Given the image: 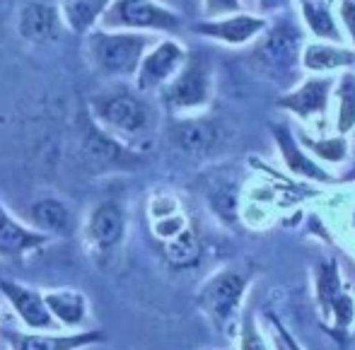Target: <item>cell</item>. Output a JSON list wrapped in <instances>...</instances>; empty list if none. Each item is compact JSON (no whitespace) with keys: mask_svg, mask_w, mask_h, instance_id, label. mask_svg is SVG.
Segmentation results:
<instances>
[{"mask_svg":"<svg viewBox=\"0 0 355 350\" xmlns=\"http://www.w3.org/2000/svg\"><path fill=\"white\" fill-rule=\"evenodd\" d=\"M89 119L104 133L128 145L131 140L145 136L153 123V112L141 94L119 85V87L102 89L89 99Z\"/></svg>","mask_w":355,"mask_h":350,"instance_id":"cell-1","label":"cell"},{"mask_svg":"<svg viewBox=\"0 0 355 350\" xmlns=\"http://www.w3.org/2000/svg\"><path fill=\"white\" fill-rule=\"evenodd\" d=\"M148 49L150 39L141 32H114L94 27L85 34L87 61L102 78H133Z\"/></svg>","mask_w":355,"mask_h":350,"instance_id":"cell-2","label":"cell"},{"mask_svg":"<svg viewBox=\"0 0 355 350\" xmlns=\"http://www.w3.org/2000/svg\"><path fill=\"white\" fill-rule=\"evenodd\" d=\"M97 27L114 32H179L182 17L157 0H109Z\"/></svg>","mask_w":355,"mask_h":350,"instance_id":"cell-3","label":"cell"},{"mask_svg":"<svg viewBox=\"0 0 355 350\" xmlns=\"http://www.w3.org/2000/svg\"><path fill=\"white\" fill-rule=\"evenodd\" d=\"M211 66L201 53H193V56H187L177 75L164 87H159V97L164 107L172 112H191L211 102Z\"/></svg>","mask_w":355,"mask_h":350,"instance_id":"cell-4","label":"cell"},{"mask_svg":"<svg viewBox=\"0 0 355 350\" xmlns=\"http://www.w3.org/2000/svg\"><path fill=\"white\" fill-rule=\"evenodd\" d=\"M244 290H247V276L237 271H220L198 292V307L206 312L218 329H230L242 307Z\"/></svg>","mask_w":355,"mask_h":350,"instance_id":"cell-5","label":"cell"},{"mask_svg":"<svg viewBox=\"0 0 355 350\" xmlns=\"http://www.w3.org/2000/svg\"><path fill=\"white\" fill-rule=\"evenodd\" d=\"M85 242H87L92 256L107 259L121 247L126 237V210L119 201L97 203L87 215L85 222Z\"/></svg>","mask_w":355,"mask_h":350,"instance_id":"cell-6","label":"cell"},{"mask_svg":"<svg viewBox=\"0 0 355 350\" xmlns=\"http://www.w3.org/2000/svg\"><path fill=\"white\" fill-rule=\"evenodd\" d=\"M187 56V49L174 39H164V42L155 44L153 49L143 53L141 66L133 75L136 89L138 92H155V89L164 87L177 75V70L184 66Z\"/></svg>","mask_w":355,"mask_h":350,"instance_id":"cell-7","label":"cell"},{"mask_svg":"<svg viewBox=\"0 0 355 350\" xmlns=\"http://www.w3.org/2000/svg\"><path fill=\"white\" fill-rule=\"evenodd\" d=\"M0 297L8 299V304L19 317V322L32 331H51L56 326V322L46 309V302H44V295L39 290L17 283V280L0 278Z\"/></svg>","mask_w":355,"mask_h":350,"instance_id":"cell-8","label":"cell"},{"mask_svg":"<svg viewBox=\"0 0 355 350\" xmlns=\"http://www.w3.org/2000/svg\"><path fill=\"white\" fill-rule=\"evenodd\" d=\"M10 350H85L89 346L107 341L102 329H85L71 333H29V331H8Z\"/></svg>","mask_w":355,"mask_h":350,"instance_id":"cell-9","label":"cell"},{"mask_svg":"<svg viewBox=\"0 0 355 350\" xmlns=\"http://www.w3.org/2000/svg\"><path fill=\"white\" fill-rule=\"evenodd\" d=\"M317 292H319V302H322L324 312L334 314L336 319V331H346L348 324L353 319L355 304L351 299V295L343 290L341 276H338V266L336 261H327L319 266L317 271Z\"/></svg>","mask_w":355,"mask_h":350,"instance_id":"cell-10","label":"cell"},{"mask_svg":"<svg viewBox=\"0 0 355 350\" xmlns=\"http://www.w3.org/2000/svg\"><path fill=\"white\" fill-rule=\"evenodd\" d=\"M49 242H51V237L15 220V215L0 201V259L17 261V259L46 247Z\"/></svg>","mask_w":355,"mask_h":350,"instance_id":"cell-11","label":"cell"},{"mask_svg":"<svg viewBox=\"0 0 355 350\" xmlns=\"http://www.w3.org/2000/svg\"><path fill=\"white\" fill-rule=\"evenodd\" d=\"M257 56L271 73L288 75L300 58V34L290 24H278L259 44Z\"/></svg>","mask_w":355,"mask_h":350,"instance_id":"cell-12","label":"cell"},{"mask_svg":"<svg viewBox=\"0 0 355 350\" xmlns=\"http://www.w3.org/2000/svg\"><path fill=\"white\" fill-rule=\"evenodd\" d=\"M63 27L61 12H58V5L51 3H27L19 10V22L17 32L24 42L29 44H51L58 39Z\"/></svg>","mask_w":355,"mask_h":350,"instance_id":"cell-13","label":"cell"},{"mask_svg":"<svg viewBox=\"0 0 355 350\" xmlns=\"http://www.w3.org/2000/svg\"><path fill=\"white\" fill-rule=\"evenodd\" d=\"M191 29L196 34H201V37H211L215 42L239 46V44H247L252 37H257L259 32H263L266 29V19L252 17V15H230V17L198 22Z\"/></svg>","mask_w":355,"mask_h":350,"instance_id":"cell-14","label":"cell"},{"mask_svg":"<svg viewBox=\"0 0 355 350\" xmlns=\"http://www.w3.org/2000/svg\"><path fill=\"white\" fill-rule=\"evenodd\" d=\"M29 227L46 237H73L75 234V215L61 198H39L29 208Z\"/></svg>","mask_w":355,"mask_h":350,"instance_id":"cell-15","label":"cell"},{"mask_svg":"<svg viewBox=\"0 0 355 350\" xmlns=\"http://www.w3.org/2000/svg\"><path fill=\"white\" fill-rule=\"evenodd\" d=\"M220 126L213 119H184L172 126L174 145L189 155H208L220 143Z\"/></svg>","mask_w":355,"mask_h":350,"instance_id":"cell-16","label":"cell"},{"mask_svg":"<svg viewBox=\"0 0 355 350\" xmlns=\"http://www.w3.org/2000/svg\"><path fill=\"white\" fill-rule=\"evenodd\" d=\"M44 302H46L49 314L53 322L61 324L66 329H80L87 319L89 304L83 290L75 288H56V290H44Z\"/></svg>","mask_w":355,"mask_h":350,"instance_id":"cell-17","label":"cell"},{"mask_svg":"<svg viewBox=\"0 0 355 350\" xmlns=\"http://www.w3.org/2000/svg\"><path fill=\"white\" fill-rule=\"evenodd\" d=\"M331 87H334L331 78H312V80H307L302 87L295 89V92L278 99V107L288 109V112L297 114V116H302V119L314 116V114H324L327 112Z\"/></svg>","mask_w":355,"mask_h":350,"instance_id":"cell-18","label":"cell"},{"mask_svg":"<svg viewBox=\"0 0 355 350\" xmlns=\"http://www.w3.org/2000/svg\"><path fill=\"white\" fill-rule=\"evenodd\" d=\"M273 136H276V143H278V148H281L283 159L290 167V172L300 174V177H307V179H317V182H329V174L297 148V143H295L288 126H273Z\"/></svg>","mask_w":355,"mask_h":350,"instance_id":"cell-19","label":"cell"},{"mask_svg":"<svg viewBox=\"0 0 355 350\" xmlns=\"http://www.w3.org/2000/svg\"><path fill=\"white\" fill-rule=\"evenodd\" d=\"M107 3L109 0H61L58 12H61L63 24H66L71 32L87 34L97 27Z\"/></svg>","mask_w":355,"mask_h":350,"instance_id":"cell-20","label":"cell"},{"mask_svg":"<svg viewBox=\"0 0 355 350\" xmlns=\"http://www.w3.org/2000/svg\"><path fill=\"white\" fill-rule=\"evenodd\" d=\"M300 8H302V17L314 37L341 42V32H338L331 12L334 0H300Z\"/></svg>","mask_w":355,"mask_h":350,"instance_id":"cell-21","label":"cell"},{"mask_svg":"<svg viewBox=\"0 0 355 350\" xmlns=\"http://www.w3.org/2000/svg\"><path fill=\"white\" fill-rule=\"evenodd\" d=\"M162 254L174 268H189L201 259V239L196 229L187 227L182 234L162 244Z\"/></svg>","mask_w":355,"mask_h":350,"instance_id":"cell-22","label":"cell"},{"mask_svg":"<svg viewBox=\"0 0 355 350\" xmlns=\"http://www.w3.org/2000/svg\"><path fill=\"white\" fill-rule=\"evenodd\" d=\"M302 63H304V68H309V70H334L341 66H353L355 53L346 51V49H338V46H329V44H309V46L304 49Z\"/></svg>","mask_w":355,"mask_h":350,"instance_id":"cell-23","label":"cell"},{"mask_svg":"<svg viewBox=\"0 0 355 350\" xmlns=\"http://www.w3.org/2000/svg\"><path fill=\"white\" fill-rule=\"evenodd\" d=\"M338 97H341V107H338V131L348 133L355 126V75L346 73L338 85Z\"/></svg>","mask_w":355,"mask_h":350,"instance_id":"cell-24","label":"cell"},{"mask_svg":"<svg viewBox=\"0 0 355 350\" xmlns=\"http://www.w3.org/2000/svg\"><path fill=\"white\" fill-rule=\"evenodd\" d=\"M211 203L223 220L237 218V189L232 184H220L211 191Z\"/></svg>","mask_w":355,"mask_h":350,"instance_id":"cell-25","label":"cell"},{"mask_svg":"<svg viewBox=\"0 0 355 350\" xmlns=\"http://www.w3.org/2000/svg\"><path fill=\"white\" fill-rule=\"evenodd\" d=\"M302 143L307 145L309 150H314V155H319V157L329 159V162H341L343 157H346L348 152V143L346 138H329V140H309V138H302Z\"/></svg>","mask_w":355,"mask_h":350,"instance_id":"cell-26","label":"cell"},{"mask_svg":"<svg viewBox=\"0 0 355 350\" xmlns=\"http://www.w3.org/2000/svg\"><path fill=\"white\" fill-rule=\"evenodd\" d=\"M242 350H266L261 333L257 331V324H254L252 314H247L242 322Z\"/></svg>","mask_w":355,"mask_h":350,"instance_id":"cell-27","label":"cell"},{"mask_svg":"<svg viewBox=\"0 0 355 350\" xmlns=\"http://www.w3.org/2000/svg\"><path fill=\"white\" fill-rule=\"evenodd\" d=\"M239 10V0H206V12L211 15H223V12H234Z\"/></svg>","mask_w":355,"mask_h":350,"instance_id":"cell-28","label":"cell"},{"mask_svg":"<svg viewBox=\"0 0 355 350\" xmlns=\"http://www.w3.org/2000/svg\"><path fill=\"white\" fill-rule=\"evenodd\" d=\"M341 17H343V22H346L348 34H351V42L355 44V0H343Z\"/></svg>","mask_w":355,"mask_h":350,"instance_id":"cell-29","label":"cell"},{"mask_svg":"<svg viewBox=\"0 0 355 350\" xmlns=\"http://www.w3.org/2000/svg\"><path fill=\"white\" fill-rule=\"evenodd\" d=\"M271 322H273V326H276V331H278V338H281V341L285 343V348H288V350H302V348L297 346V341H295V338L290 336L288 331H285L281 324H278V319H273V317H271Z\"/></svg>","mask_w":355,"mask_h":350,"instance_id":"cell-30","label":"cell"},{"mask_svg":"<svg viewBox=\"0 0 355 350\" xmlns=\"http://www.w3.org/2000/svg\"><path fill=\"white\" fill-rule=\"evenodd\" d=\"M278 341H281V338H278ZM283 343V341H281ZM278 350H288V348H285V343H283V348H278Z\"/></svg>","mask_w":355,"mask_h":350,"instance_id":"cell-31","label":"cell"},{"mask_svg":"<svg viewBox=\"0 0 355 350\" xmlns=\"http://www.w3.org/2000/svg\"><path fill=\"white\" fill-rule=\"evenodd\" d=\"M353 350H355V336H353Z\"/></svg>","mask_w":355,"mask_h":350,"instance_id":"cell-32","label":"cell"},{"mask_svg":"<svg viewBox=\"0 0 355 350\" xmlns=\"http://www.w3.org/2000/svg\"><path fill=\"white\" fill-rule=\"evenodd\" d=\"M0 299H3V297H0Z\"/></svg>","mask_w":355,"mask_h":350,"instance_id":"cell-33","label":"cell"}]
</instances>
